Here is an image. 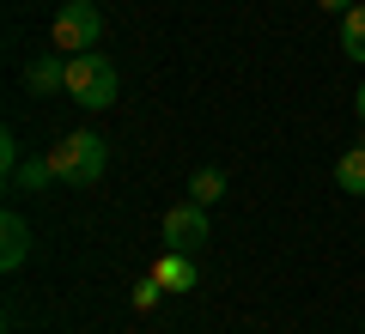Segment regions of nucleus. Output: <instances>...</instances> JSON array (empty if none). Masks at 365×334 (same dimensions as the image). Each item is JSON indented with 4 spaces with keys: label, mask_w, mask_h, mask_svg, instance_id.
<instances>
[{
    "label": "nucleus",
    "mask_w": 365,
    "mask_h": 334,
    "mask_svg": "<svg viewBox=\"0 0 365 334\" xmlns=\"http://www.w3.org/2000/svg\"><path fill=\"white\" fill-rule=\"evenodd\" d=\"M49 37H55V55H91L98 37H104V13H98L91 0H67L61 13H55Z\"/></svg>",
    "instance_id": "7ed1b4c3"
},
{
    "label": "nucleus",
    "mask_w": 365,
    "mask_h": 334,
    "mask_svg": "<svg viewBox=\"0 0 365 334\" xmlns=\"http://www.w3.org/2000/svg\"><path fill=\"white\" fill-rule=\"evenodd\" d=\"M25 85L31 91H67V55H37L25 67Z\"/></svg>",
    "instance_id": "6e6552de"
},
{
    "label": "nucleus",
    "mask_w": 365,
    "mask_h": 334,
    "mask_svg": "<svg viewBox=\"0 0 365 334\" xmlns=\"http://www.w3.org/2000/svg\"><path fill=\"white\" fill-rule=\"evenodd\" d=\"M67 98L79 110H110L116 103V61L110 55H67Z\"/></svg>",
    "instance_id": "f257e3e1"
},
{
    "label": "nucleus",
    "mask_w": 365,
    "mask_h": 334,
    "mask_svg": "<svg viewBox=\"0 0 365 334\" xmlns=\"http://www.w3.org/2000/svg\"><path fill=\"white\" fill-rule=\"evenodd\" d=\"M335 182H341L347 194H365V140L347 146V152L335 158Z\"/></svg>",
    "instance_id": "1a4fd4ad"
},
{
    "label": "nucleus",
    "mask_w": 365,
    "mask_h": 334,
    "mask_svg": "<svg viewBox=\"0 0 365 334\" xmlns=\"http://www.w3.org/2000/svg\"><path fill=\"white\" fill-rule=\"evenodd\" d=\"M153 273H158V286H165V292H195V261L182 256V249H165Z\"/></svg>",
    "instance_id": "423d86ee"
},
{
    "label": "nucleus",
    "mask_w": 365,
    "mask_h": 334,
    "mask_svg": "<svg viewBox=\"0 0 365 334\" xmlns=\"http://www.w3.org/2000/svg\"><path fill=\"white\" fill-rule=\"evenodd\" d=\"M220 194H225V170H195V182H189V201H201V207H213V201H220Z\"/></svg>",
    "instance_id": "9b49d317"
},
{
    "label": "nucleus",
    "mask_w": 365,
    "mask_h": 334,
    "mask_svg": "<svg viewBox=\"0 0 365 334\" xmlns=\"http://www.w3.org/2000/svg\"><path fill=\"white\" fill-rule=\"evenodd\" d=\"M158 298H165V286H158V273H146V280L134 286V310H153Z\"/></svg>",
    "instance_id": "f8f14e48"
},
{
    "label": "nucleus",
    "mask_w": 365,
    "mask_h": 334,
    "mask_svg": "<svg viewBox=\"0 0 365 334\" xmlns=\"http://www.w3.org/2000/svg\"><path fill=\"white\" fill-rule=\"evenodd\" d=\"M341 49H347L353 61L365 67V0H359V6H347V13H341Z\"/></svg>",
    "instance_id": "9d476101"
},
{
    "label": "nucleus",
    "mask_w": 365,
    "mask_h": 334,
    "mask_svg": "<svg viewBox=\"0 0 365 334\" xmlns=\"http://www.w3.org/2000/svg\"><path fill=\"white\" fill-rule=\"evenodd\" d=\"M6 177H13V189H19V194H43V189L55 182V165H49V152H43V158H19Z\"/></svg>",
    "instance_id": "0eeeda50"
},
{
    "label": "nucleus",
    "mask_w": 365,
    "mask_h": 334,
    "mask_svg": "<svg viewBox=\"0 0 365 334\" xmlns=\"http://www.w3.org/2000/svg\"><path fill=\"white\" fill-rule=\"evenodd\" d=\"M323 13H347V6H359V0H317Z\"/></svg>",
    "instance_id": "ddd939ff"
},
{
    "label": "nucleus",
    "mask_w": 365,
    "mask_h": 334,
    "mask_svg": "<svg viewBox=\"0 0 365 334\" xmlns=\"http://www.w3.org/2000/svg\"><path fill=\"white\" fill-rule=\"evenodd\" d=\"M353 110H359V122H365V85H359V91H353Z\"/></svg>",
    "instance_id": "4468645a"
},
{
    "label": "nucleus",
    "mask_w": 365,
    "mask_h": 334,
    "mask_svg": "<svg viewBox=\"0 0 365 334\" xmlns=\"http://www.w3.org/2000/svg\"><path fill=\"white\" fill-rule=\"evenodd\" d=\"M207 207L201 201H182V207H170L165 213V249H182V256H189V249H201L207 244Z\"/></svg>",
    "instance_id": "20e7f679"
},
{
    "label": "nucleus",
    "mask_w": 365,
    "mask_h": 334,
    "mask_svg": "<svg viewBox=\"0 0 365 334\" xmlns=\"http://www.w3.org/2000/svg\"><path fill=\"white\" fill-rule=\"evenodd\" d=\"M25 256H31V225H25V213H6L0 219V268L19 273Z\"/></svg>",
    "instance_id": "39448f33"
},
{
    "label": "nucleus",
    "mask_w": 365,
    "mask_h": 334,
    "mask_svg": "<svg viewBox=\"0 0 365 334\" xmlns=\"http://www.w3.org/2000/svg\"><path fill=\"white\" fill-rule=\"evenodd\" d=\"M104 140L98 134H67L61 146H49V165H55V182L67 189H91V182L104 177Z\"/></svg>",
    "instance_id": "f03ea898"
}]
</instances>
